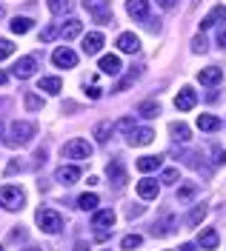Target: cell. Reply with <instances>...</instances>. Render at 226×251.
Listing matches in <instances>:
<instances>
[{
  "instance_id": "6da1fadb",
  "label": "cell",
  "mask_w": 226,
  "mask_h": 251,
  "mask_svg": "<svg viewBox=\"0 0 226 251\" xmlns=\"http://www.w3.org/2000/svg\"><path fill=\"white\" fill-rule=\"evenodd\" d=\"M32 137H34V126L26 123V120H17V123H12V128H9L6 146H9V149H20V146H26Z\"/></svg>"
},
{
  "instance_id": "7a4b0ae2",
  "label": "cell",
  "mask_w": 226,
  "mask_h": 251,
  "mask_svg": "<svg viewBox=\"0 0 226 251\" xmlns=\"http://www.w3.org/2000/svg\"><path fill=\"white\" fill-rule=\"evenodd\" d=\"M34 220H37V226H40L43 231H49V234H57V231L63 228V220H60V214H57V211H52V208H37Z\"/></svg>"
},
{
  "instance_id": "3957f363",
  "label": "cell",
  "mask_w": 226,
  "mask_h": 251,
  "mask_svg": "<svg viewBox=\"0 0 226 251\" xmlns=\"http://www.w3.org/2000/svg\"><path fill=\"white\" fill-rule=\"evenodd\" d=\"M60 154H63L66 160H86V157H92V146H89V140L75 137V140H69L63 149H60Z\"/></svg>"
},
{
  "instance_id": "277c9868",
  "label": "cell",
  "mask_w": 226,
  "mask_h": 251,
  "mask_svg": "<svg viewBox=\"0 0 226 251\" xmlns=\"http://www.w3.org/2000/svg\"><path fill=\"white\" fill-rule=\"evenodd\" d=\"M83 6L97 23H109L112 20V0H83Z\"/></svg>"
},
{
  "instance_id": "5b68a950",
  "label": "cell",
  "mask_w": 226,
  "mask_h": 251,
  "mask_svg": "<svg viewBox=\"0 0 226 251\" xmlns=\"http://www.w3.org/2000/svg\"><path fill=\"white\" fill-rule=\"evenodd\" d=\"M0 205L9 208V211H17V208L23 205V191L15 188V186H3L0 188Z\"/></svg>"
},
{
  "instance_id": "8992f818",
  "label": "cell",
  "mask_w": 226,
  "mask_h": 251,
  "mask_svg": "<svg viewBox=\"0 0 226 251\" xmlns=\"http://www.w3.org/2000/svg\"><path fill=\"white\" fill-rule=\"evenodd\" d=\"M92 226L100 228V240H106V228H112L114 226V211L112 208H106V211H95V217H92Z\"/></svg>"
},
{
  "instance_id": "52a82bcc",
  "label": "cell",
  "mask_w": 226,
  "mask_h": 251,
  "mask_svg": "<svg viewBox=\"0 0 226 251\" xmlns=\"http://www.w3.org/2000/svg\"><path fill=\"white\" fill-rule=\"evenodd\" d=\"M52 60H55V66H60V69H72V66H78V54L69 46H60L52 54Z\"/></svg>"
},
{
  "instance_id": "ba28073f",
  "label": "cell",
  "mask_w": 226,
  "mask_h": 251,
  "mask_svg": "<svg viewBox=\"0 0 226 251\" xmlns=\"http://www.w3.org/2000/svg\"><path fill=\"white\" fill-rule=\"evenodd\" d=\"M55 177H57L60 186H75V183L81 180V169H78V166H60Z\"/></svg>"
},
{
  "instance_id": "9c48e42d",
  "label": "cell",
  "mask_w": 226,
  "mask_h": 251,
  "mask_svg": "<svg viewBox=\"0 0 226 251\" xmlns=\"http://www.w3.org/2000/svg\"><path fill=\"white\" fill-rule=\"evenodd\" d=\"M34 69H37V60L34 57H20V60L15 63V77H20V80H29L34 75Z\"/></svg>"
},
{
  "instance_id": "30bf717a",
  "label": "cell",
  "mask_w": 226,
  "mask_h": 251,
  "mask_svg": "<svg viewBox=\"0 0 226 251\" xmlns=\"http://www.w3.org/2000/svg\"><path fill=\"white\" fill-rule=\"evenodd\" d=\"M195 103H198V94L186 86V89H180V94L175 97V106H178L180 111H189V109H195Z\"/></svg>"
},
{
  "instance_id": "8fae6325",
  "label": "cell",
  "mask_w": 226,
  "mask_h": 251,
  "mask_svg": "<svg viewBox=\"0 0 226 251\" xmlns=\"http://www.w3.org/2000/svg\"><path fill=\"white\" fill-rule=\"evenodd\" d=\"M120 57L117 54H106V57H100V72L103 75H109V77H114V75H120Z\"/></svg>"
},
{
  "instance_id": "7c38bea8",
  "label": "cell",
  "mask_w": 226,
  "mask_h": 251,
  "mask_svg": "<svg viewBox=\"0 0 226 251\" xmlns=\"http://www.w3.org/2000/svg\"><path fill=\"white\" fill-rule=\"evenodd\" d=\"M198 80H200L203 86H218V83L224 80V69H218V66H209V69H203V72L198 75Z\"/></svg>"
},
{
  "instance_id": "4fadbf2b",
  "label": "cell",
  "mask_w": 226,
  "mask_h": 251,
  "mask_svg": "<svg viewBox=\"0 0 226 251\" xmlns=\"http://www.w3.org/2000/svg\"><path fill=\"white\" fill-rule=\"evenodd\" d=\"M126 12H129L135 20H146V17H149V0H129V3H126Z\"/></svg>"
},
{
  "instance_id": "5bb4252c",
  "label": "cell",
  "mask_w": 226,
  "mask_h": 251,
  "mask_svg": "<svg viewBox=\"0 0 226 251\" xmlns=\"http://www.w3.org/2000/svg\"><path fill=\"white\" fill-rule=\"evenodd\" d=\"M215 23H226V6H215L209 15L200 20V29H212Z\"/></svg>"
},
{
  "instance_id": "9a60e30c",
  "label": "cell",
  "mask_w": 226,
  "mask_h": 251,
  "mask_svg": "<svg viewBox=\"0 0 226 251\" xmlns=\"http://www.w3.org/2000/svg\"><path fill=\"white\" fill-rule=\"evenodd\" d=\"M106 174H109V180L117 183V186H123V183H126V169H123V163H120V160H112V163L106 166Z\"/></svg>"
},
{
  "instance_id": "2e32d148",
  "label": "cell",
  "mask_w": 226,
  "mask_h": 251,
  "mask_svg": "<svg viewBox=\"0 0 226 251\" xmlns=\"http://www.w3.org/2000/svg\"><path fill=\"white\" fill-rule=\"evenodd\" d=\"M138 194H141L143 200H155V197H158V180L143 177V180L138 183Z\"/></svg>"
},
{
  "instance_id": "e0dca14e",
  "label": "cell",
  "mask_w": 226,
  "mask_h": 251,
  "mask_svg": "<svg viewBox=\"0 0 226 251\" xmlns=\"http://www.w3.org/2000/svg\"><path fill=\"white\" fill-rule=\"evenodd\" d=\"M100 46H103V34H100V31H92V34L83 37V51H86V54H97Z\"/></svg>"
},
{
  "instance_id": "ac0fdd59",
  "label": "cell",
  "mask_w": 226,
  "mask_h": 251,
  "mask_svg": "<svg viewBox=\"0 0 226 251\" xmlns=\"http://www.w3.org/2000/svg\"><path fill=\"white\" fill-rule=\"evenodd\" d=\"M117 46H120V51H126V54H135V51L141 49V40H138L135 34L126 31V34H120V37H117Z\"/></svg>"
},
{
  "instance_id": "d6986e66",
  "label": "cell",
  "mask_w": 226,
  "mask_h": 251,
  "mask_svg": "<svg viewBox=\"0 0 226 251\" xmlns=\"http://www.w3.org/2000/svg\"><path fill=\"white\" fill-rule=\"evenodd\" d=\"M152 140H155V131H152V128H138V131H132L129 134L132 146H149Z\"/></svg>"
},
{
  "instance_id": "ffe728a7",
  "label": "cell",
  "mask_w": 226,
  "mask_h": 251,
  "mask_svg": "<svg viewBox=\"0 0 226 251\" xmlns=\"http://www.w3.org/2000/svg\"><path fill=\"white\" fill-rule=\"evenodd\" d=\"M198 128H200V131H221L224 123H221L218 117H212V114H200V117H198Z\"/></svg>"
},
{
  "instance_id": "44dd1931",
  "label": "cell",
  "mask_w": 226,
  "mask_h": 251,
  "mask_svg": "<svg viewBox=\"0 0 226 251\" xmlns=\"http://www.w3.org/2000/svg\"><path fill=\"white\" fill-rule=\"evenodd\" d=\"M37 89L40 92H49V94H57L63 89V83H60V77H40L37 80Z\"/></svg>"
},
{
  "instance_id": "7402d4cb",
  "label": "cell",
  "mask_w": 226,
  "mask_h": 251,
  "mask_svg": "<svg viewBox=\"0 0 226 251\" xmlns=\"http://www.w3.org/2000/svg\"><path fill=\"white\" fill-rule=\"evenodd\" d=\"M198 240H200V246H203V249H218V243H221V240H218V231H215V228H206V231H200V237H198Z\"/></svg>"
},
{
  "instance_id": "603a6c76",
  "label": "cell",
  "mask_w": 226,
  "mask_h": 251,
  "mask_svg": "<svg viewBox=\"0 0 226 251\" xmlns=\"http://www.w3.org/2000/svg\"><path fill=\"white\" fill-rule=\"evenodd\" d=\"M81 31H83V23H81V20H69L63 29H60V34H63V40H75Z\"/></svg>"
},
{
  "instance_id": "cb8c5ba5",
  "label": "cell",
  "mask_w": 226,
  "mask_h": 251,
  "mask_svg": "<svg viewBox=\"0 0 226 251\" xmlns=\"http://www.w3.org/2000/svg\"><path fill=\"white\" fill-rule=\"evenodd\" d=\"M169 131H172V137L180 140V143H186L189 137H192V131H189V126H186V123H172V126H169Z\"/></svg>"
},
{
  "instance_id": "d4e9b609",
  "label": "cell",
  "mask_w": 226,
  "mask_h": 251,
  "mask_svg": "<svg viewBox=\"0 0 226 251\" xmlns=\"http://www.w3.org/2000/svg\"><path fill=\"white\" fill-rule=\"evenodd\" d=\"M138 114H141V117H158V114H161V106H158L155 100H143V103L138 106Z\"/></svg>"
},
{
  "instance_id": "484cf974",
  "label": "cell",
  "mask_w": 226,
  "mask_h": 251,
  "mask_svg": "<svg viewBox=\"0 0 226 251\" xmlns=\"http://www.w3.org/2000/svg\"><path fill=\"white\" fill-rule=\"evenodd\" d=\"M161 163H163V157H152V154L141 157V160H138V172H155Z\"/></svg>"
},
{
  "instance_id": "4316f807",
  "label": "cell",
  "mask_w": 226,
  "mask_h": 251,
  "mask_svg": "<svg viewBox=\"0 0 226 251\" xmlns=\"http://www.w3.org/2000/svg\"><path fill=\"white\" fill-rule=\"evenodd\" d=\"M12 31H15V34L32 31V20H29V17H15V20H12Z\"/></svg>"
},
{
  "instance_id": "83f0119b",
  "label": "cell",
  "mask_w": 226,
  "mask_h": 251,
  "mask_svg": "<svg viewBox=\"0 0 226 251\" xmlns=\"http://www.w3.org/2000/svg\"><path fill=\"white\" fill-rule=\"evenodd\" d=\"M97 203H100V197H97V194H83L81 200H78V205H81L83 211H95Z\"/></svg>"
},
{
  "instance_id": "f1b7e54d",
  "label": "cell",
  "mask_w": 226,
  "mask_h": 251,
  "mask_svg": "<svg viewBox=\"0 0 226 251\" xmlns=\"http://www.w3.org/2000/svg\"><path fill=\"white\" fill-rule=\"evenodd\" d=\"M203 217H206V208H203V205H195L192 211L186 214V226H198Z\"/></svg>"
},
{
  "instance_id": "f546056e",
  "label": "cell",
  "mask_w": 226,
  "mask_h": 251,
  "mask_svg": "<svg viewBox=\"0 0 226 251\" xmlns=\"http://www.w3.org/2000/svg\"><path fill=\"white\" fill-rule=\"evenodd\" d=\"M49 9H52L55 15H66V12L72 9V0H49Z\"/></svg>"
},
{
  "instance_id": "4dcf8cb0",
  "label": "cell",
  "mask_w": 226,
  "mask_h": 251,
  "mask_svg": "<svg viewBox=\"0 0 226 251\" xmlns=\"http://www.w3.org/2000/svg\"><path fill=\"white\" fill-rule=\"evenodd\" d=\"M109 131H112V123H109V120L97 126V128H95V137H97V143H106V140H109Z\"/></svg>"
},
{
  "instance_id": "1f68e13d",
  "label": "cell",
  "mask_w": 226,
  "mask_h": 251,
  "mask_svg": "<svg viewBox=\"0 0 226 251\" xmlns=\"http://www.w3.org/2000/svg\"><path fill=\"white\" fill-rule=\"evenodd\" d=\"M195 191H198V186H192V183H189V186H183V188L178 191V200H180V203L192 200V197H195Z\"/></svg>"
},
{
  "instance_id": "d6a6232c",
  "label": "cell",
  "mask_w": 226,
  "mask_h": 251,
  "mask_svg": "<svg viewBox=\"0 0 226 251\" xmlns=\"http://www.w3.org/2000/svg\"><path fill=\"white\" fill-rule=\"evenodd\" d=\"M26 109H29V111H37V109H43V100H40L37 94H26Z\"/></svg>"
},
{
  "instance_id": "836d02e7",
  "label": "cell",
  "mask_w": 226,
  "mask_h": 251,
  "mask_svg": "<svg viewBox=\"0 0 226 251\" xmlns=\"http://www.w3.org/2000/svg\"><path fill=\"white\" fill-rule=\"evenodd\" d=\"M143 243V237H138V234H129V237H123V249L132 251V249H138Z\"/></svg>"
},
{
  "instance_id": "e575fe53",
  "label": "cell",
  "mask_w": 226,
  "mask_h": 251,
  "mask_svg": "<svg viewBox=\"0 0 226 251\" xmlns=\"http://www.w3.org/2000/svg\"><path fill=\"white\" fill-rule=\"evenodd\" d=\"M15 51V46H12V40H0V60H6L9 54Z\"/></svg>"
},
{
  "instance_id": "d590c367",
  "label": "cell",
  "mask_w": 226,
  "mask_h": 251,
  "mask_svg": "<svg viewBox=\"0 0 226 251\" xmlns=\"http://www.w3.org/2000/svg\"><path fill=\"white\" fill-rule=\"evenodd\" d=\"M206 46H209V43H206V37H195V40H192V51H198V54H200V51H206Z\"/></svg>"
},
{
  "instance_id": "8d00e7d4",
  "label": "cell",
  "mask_w": 226,
  "mask_h": 251,
  "mask_svg": "<svg viewBox=\"0 0 226 251\" xmlns=\"http://www.w3.org/2000/svg\"><path fill=\"white\" fill-rule=\"evenodd\" d=\"M178 177H180V172H178V169H166V172H163V177H161V180H163V183H175Z\"/></svg>"
},
{
  "instance_id": "74e56055",
  "label": "cell",
  "mask_w": 226,
  "mask_h": 251,
  "mask_svg": "<svg viewBox=\"0 0 226 251\" xmlns=\"http://www.w3.org/2000/svg\"><path fill=\"white\" fill-rule=\"evenodd\" d=\"M55 37H57V29H55V26H49V29H43V31H40V40H43V43H49V40H55Z\"/></svg>"
},
{
  "instance_id": "f35d334b",
  "label": "cell",
  "mask_w": 226,
  "mask_h": 251,
  "mask_svg": "<svg viewBox=\"0 0 226 251\" xmlns=\"http://www.w3.org/2000/svg\"><path fill=\"white\" fill-rule=\"evenodd\" d=\"M117 128H120V131H135V120H132V117H123V120H120V123H117Z\"/></svg>"
},
{
  "instance_id": "ab89813d",
  "label": "cell",
  "mask_w": 226,
  "mask_h": 251,
  "mask_svg": "<svg viewBox=\"0 0 226 251\" xmlns=\"http://www.w3.org/2000/svg\"><path fill=\"white\" fill-rule=\"evenodd\" d=\"M215 163H218V166H224L226 163V151L221 149V146H215Z\"/></svg>"
},
{
  "instance_id": "60d3db41",
  "label": "cell",
  "mask_w": 226,
  "mask_h": 251,
  "mask_svg": "<svg viewBox=\"0 0 226 251\" xmlns=\"http://www.w3.org/2000/svg\"><path fill=\"white\" fill-rule=\"evenodd\" d=\"M143 214V205H132L129 208V217H141Z\"/></svg>"
},
{
  "instance_id": "b9f144b4",
  "label": "cell",
  "mask_w": 226,
  "mask_h": 251,
  "mask_svg": "<svg viewBox=\"0 0 226 251\" xmlns=\"http://www.w3.org/2000/svg\"><path fill=\"white\" fill-rule=\"evenodd\" d=\"M86 94H89V97H92V100H97V97H100V94H103V92H100V89H97V86H92V89H89V92H86Z\"/></svg>"
},
{
  "instance_id": "7bdbcfd3",
  "label": "cell",
  "mask_w": 226,
  "mask_h": 251,
  "mask_svg": "<svg viewBox=\"0 0 226 251\" xmlns=\"http://www.w3.org/2000/svg\"><path fill=\"white\" fill-rule=\"evenodd\" d=\"M175 3H178V0H158V6H163V9H172Z\"/></svg>"
},
{
  "instance_id": "ee69618b",
  "label": "cell",
  "mask_w": 226,
  "mask_h": 251,
  "mask_svg": "<svg viewBox=\"0 0 226 251\" xmlns=\"http://www.w3.org/2000/svg\"><path fill=\"white\" fill-rule=\"evenodd\" d=\"M218 43L226 49V29H221V34H218Z\"/></svg>"
},
{
  "instance_id": "f6af8a7d",
  "label": "cell",
  "mask_w": 226,
  "mask_h": 251,
  "mask_svg": "<svg viewBox=\"0 0 226 251\" xmlns=\"http://www.w3.org/2000/svg\"><path fill=\"white\" fill-rule=\"evenodd\" d=\"M17 169H20V163H9V169H6V174H15Z\"/></svg>"
},
{
  "instance_id": "bcb514c9",
  "label": "cell",
  "mask_w": 226,
  "mask_h": 251,
  "mask_svg": "<svg viewBox=\"0 0 226 251\" xmlns=\"http://www.w3.org/2000/svg\"><path fill=\"white\" fill-rule=\"evenodd\" d=\"M180 251H198V249H195V243H183V246H180Z\"/></svg>"
},
{
  "instance_id": "7dc6e473",
  "label": "cell",
  "mask_w": 226,
  "mask_h": 251,
  "mask_svg": "<svg viewBox=\"0 0 226 251\" xmlns=\"http://www.w3.org/2000/svg\"><path fill=\"white\" fill-rule=\"evenodd\" d=\"M75 251H89V246H86V243H78V246H75Z\"/></svg>"
},
{
  "instance_id": "c3c4849f",
  "label": "cell",
  "mask_w": 226,
  "mask_h": 251,
  "mask_svg": "<svg viewBox=\"0 0 226 251\" xmlns=\"http://www.w3.org/2000/svg\"><path fill=\"white\" fill-rule=\"evenodd\" d=\"M3 83H6V75H3V72H0V86H3Z\"/></svg>"
},
{
  "instance_id": "681fc988",
  "label": "cell",
  "mask_w": 226,
  "mask_h": 251,
  "mask_svg": "<svg viewBox=\"0 0 226 251\" xmlns=\"http://www.w3.org/2000/svg\"><path fill=\"white\" fill-rule=\"evenodd\" d=\"M26 251H40V249H26Z\"/></svg>"
},
{
  "instance_id": "f907efd6",
  "label": "cell",
  "mask_w": 226,
  "mask_h": 251,
  "mask_svg": "<svg viewBox=\"0 0 226 251\" xmlns=\"http://www.w3.org/2000/svg\"><path fill=\"white\" fill-rule=\"evenodd\" d=\"M0 17H3V6H0Z\"/></svg>"
},
{
  "instance_id": "816d5d0a",
  "label": "cell",
  "mask_w": 226,
  "mask_h": 251,
  "mask_svg": "<svg viewBox=\"0 0 226 251\" xmlns=\"http://www.w3.org/2000/svg\"><path fill=\"white\" fill-rule=\"evenodd\" d=\"M0 134H3V126H0Z\"/></svg>"
},
{
  "instance_id": "f5cc1de1",
  "label": "cell",
  "mask_w": 226,
  "mask_h": 251,
  "mask_svg": "<svg viewBox=\"0 0 226 251\" xmlns=\"http://www.w3.org/2000/svg\"><path fill=\"white\" fill-rule=\"evenodd\" d=\"M195 3H198V0H195Z\"/></svg>"
},
{
  "instance_id": "db71d44e",
  "label": "cell",
  "mask_w": 226,
  "mask_h": 251,
  "mask_svg": "<svg viewBox=\"0 0 226 251\" xmlns=\"http://www.w3.org/2000/svg\"><path fill=\"white\" fill-rule=\"evenodd\" d=\"M0 251H3V249H0Z\"/></svg>"
}]
</instances>
